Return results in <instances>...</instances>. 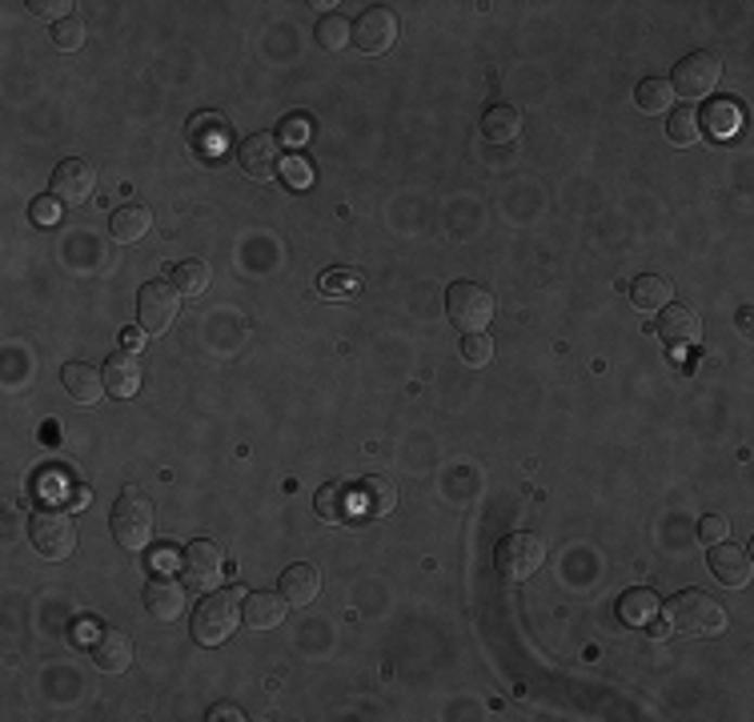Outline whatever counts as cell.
I'll return each mask as SVG.
<instances>
[{
	"mask_svg": "<svg viewBox=\"0 0 754 722\" xmlns=\"http://www.w3.org/2000/svg\"><path fill=\"white\" fill-rule=\"evenodd\" d=\"M53 45L61 49V53L80 49V45H85V21H80V16H68V21L53 25Z\"/></svg>",
	"mask_w": 754,
	"mask_h": 722,
	"instance_id": "obj_33",
	"label": "cell"
},
{
	"mask_svg": "<svg viewBox=\"0 0 754 722\" xmlns=\"http://www.w3.org/2000/svg\"><path fill=\"white\" fill-rule=\"evenodd\" d=\"M209 277H213L209 265L197 262V257L172 265V286H177V293H181V297H201V293L209 289Z\"/></svg>",
	"mask_w": 754,
	"mask_h": 722,
	"instance_id": "obj_28",
	"label": "cell"
},
{
	"mask_svg": "<svg viewBox=\"0 0 754 722\" xmlns=\"http://www.w3.org/2000/svg\"><path fill=\"white\" fill-rule=\"evenodd\" d=\"M354 494H358L361 518H385V514L397 510V490L389 478H382V473H366Z\"/></svg>",
	"mask_w": 754,
	"mask_h": 722,
	"instance_id": "obj_18",
	"label": "cell"
},
{
	"mask_svg": "<svg viewBox=\"0 0 754 722\" xmlns=\"http://www.w3.org/2000/svg\"><path fill=\"white\" fill-rule=\"evenodd\" d=\"M281 137H285L290 144H305V141H309V121H305V117H290L285 125H281Z\"/></svg>",
	"mask_w": 754,
	"mask_h": 722,
	"instance_id": "obj_39",
	"label": "cell"
},
{
	"mask_svg": "<svg viewBox=\"0 0 754 722\" xmlns=\"http://www.w3.org/2000/svg\"><path fill=\"white\" fill-rule=\"evenodd\" d=\"M149 229H153V210L141 205V201H129V205H120V210L113 213V237H117L120 245L141 241Z\"/></svg>",
	"mask_w": 754,
	"mask_h": 722,
	"instance_id": "obj_24",
	"label": "cell"
},
{
	"mask_svg": "<svg viewBox=\"0 0 754 722\" xmlns=\"http://www.w3.org/2000/svg\"><path fill=\"white\" fill-rule=\"evenodd\" d=\"M659 333H662V342H666V345L682 350V345H694L702 338V321H699V314H694L690 305L670 302V305H662Z\"/></svg>",
	"mask_w": 754,
	"mask_h": 722,
	"instance_id": "obj_16",
	"label": "cell"
},
{
	"mask_svg": "<svg viewBox=\"0 0 754 722\" xmlns=\"http://www.w3.org/2000/svg\"><path fill=\"white\" fill-rule=\"evenodd\" d=\"M666 622L678 634H694V638H715L727 631V610L718 606V598L702 591H682L666 603Z\"/></svg>",
	"mask_w": 754,
	"mask_h": 722,
	"instance_id": "obj_1",
	"label": "cell"
},
{
	"mask_svg": "<svg viewBox=\"0 0 754 722\" xmlns=\"http://www.w3.org/2000/svg\"><path fill=\"white\" fill-rule=\"evenodd\" d=\"M97 193V165L85 157H68L53 173V198L61 205H85Z\"/></svg>",
	"mask_w": 754,
	"mask_h": 722,
	"instance_id": "obj_9",
	"label": "cell"
},
{
	"mask_svg": "<svg viewBox=\"0 0 754 722\" xmlns=\"http://www.w3.org/2000/svg\"><path fill=\"white\" fill-rule=\"evenodd\" d=\"M618 618L626 626H647L650 618H659V594L647 591V586H635L618 598Z\"/></svg>",
	"mask_w": 754,
	"mask_h": 722,
	"instance_id": "obj_27",
	"label": "cell"
},
{
	"mask_svg": "<svg viewBox=\"0 0 754 722\" xmlns=\"http://www.w3.org/2000/svg\"><path fill=\"white\" fill-rule=\"evenodd\" d=\"M181 566H186V582L193 591H213L221 582V570H226V550L217 542H189L186 554H181Z\"/></svg>",
	"mask_w": 754,
	"mask_h": 722,
	"instance_id": "obj_11",
	"label": "cell"
},
{
	"mask_svg": "<svg viewBox=\"0 0 754 722\" xmlns=\"http://www.w3.org/2000/svg\"><path fill=\"white\" fill-rule=\"evenodd\" d=\"M314 510H318L321 522L342 525L358 514V494L345 486V482H325V486L314 494Z\"/></svg>",
	"mask_w": 754,
	"mask_h": 722,
	"instance_id": "obj_20",
	"label": "cell"
},
{
	"mask_svg": "<svg viewBox=\"0 0 754 722\" xmlns=\"http://www.w3.org/2000/svg\"><path fill=\"white\" fill-rule=\"evenodd\" d=\"M522 132V113L514 105H490L482 113V137L494 144H510Z\"/></svg>",
	"mask_w": 754,
	"mask_h": 722,
	"instance_id": "obj_25",
	"label": "cell"
},
{
	"mask_svg": "<svg viewBox=\"0 0 754 722\" xmlns=\"http://www.w3.org/2000/svg\"><path fill=\"white\" fill-rule=\"evenodd\" d=\"M28 9L37 16H44V21H56V25H61V21H68V9H73V4H68V0H28Z\"/></svg>",
	"mask_w": 754,
	"mask_h": 722,
	"instance_id": "obj_37",
	"label": "cell"
},
{
	"mask_svg": "<svg viewBox=\"0 0 754 722\" xmlns=\"http://www.w3.org/2000/svg\"><path fill=\"white\" fill-rule=\"evenodd\" d=\"M397 40V16L394 9H385V4H373L366 13L354 21V45H358L361 53H389Z\"/></svg>",
	"mask_w": 754,
	"mask_h": 722,
	"instance_id": "obj_10",
	"label": "cell"
},
{
	"mask_svg": "<svg viewBox=\"0 0 754 722\" xmlns=\"http://www.w3.org/2000/svg\"><path fill=\"white\" fill-rule=\"evenodd\" d=\"M699 125L706 137L730 141V137L742 129V105L739 101H730V97H718V101H711V105L699 113Z\"/></svg>",
	"mask_w": 754,
	"mask_h": 722,
	"instance_id": "obj_23",
	"label": "cell"
},
{
	"mask_svg": "<svg viewBox=\"0 0 754 722\" xmlns=\"http://www.w3.org/2000/svg\"><path fill=\"white\" fill-rule=\"evenodd\" d=\"M494 566H498V574L506 582H526L546 566V542L538 534H526V530L506 534L498 542V550H494Z\"/></svg>",
	"mask_w": 754,
	"mask_h": 722,
	"instance_id": "obj_5",
	"label": "cell"
},
{
	"mask_svg": "<svg viewBox=\"0 0 754 722\" xmlns=\"http://www.w3.org/2000/svg\"><path fill=\"white\" fill-rule=\"evenodd\" d=\"M711 574H715L723 586H730V591L746 586L754 574L751 550H746V546H734V542H715V546H711Z\"/></svg>",
	"mask_w": 754,
	"mask_h": 722,
	"instance_id": "obj_13",
	"label": "cell"
},
{
	"mask_svg": "<svg viewBox=\"0 0 754 722\" xmlns=\"http://www.w3.org/2000/svg\"><path fill=\"white\" fill-rule=\"evenodd\" d=\"M670 297H675V281L670 277H662V274H642L635 277V286H630V302L638 305V309H662V305H670Z\"/></svg>",
	"mask_w": 754,
	"mask_h": 722,
	"instance_id": "obj_26",
	"label": "cell"
},
{
	"mask_svg": "<svg viewBox=\"0 0 754 722\" xmlns=\"http://www.w3.org/2000/svg\"><path fill=\"white\" fill-rule=\"evenodd\" d=\"M61 213H65V205L53 198V193H44V198H37L33 201V210H28V217L37 225H56L61 221Z\"/></svg>",
	"mask_w": 754,
	"mask_h": 722,
	"instance_id": "obj_35",
	"label": "cell"
},
{
	"mask_svg": "<svg viewBox=\"0 0 754 722\" xmlns=\"http://www.w3.org/2000/svg\"><path fill=\"white\" fill-rule=\"evenodd\" d=\"M61 381H65V394L73 397V402H80V406H93V402H101V394H108L105 373L93 369L89 362H68V366L61 369Z\"/></svg>",
	"mask_w": 754,
	"mask_h": 722,
	"instance_id": "obj_17",
	"label": "cell"
},
{
	"mask_svg": "<svg viewBox=\"0 0 754 722\" xmlns=\"http://www.w3.org/2000/svg\"><path fill=\"white\" fill-rule=\"evenodd\" d=\"M285 598L273 591H253L245 594V606H241V622H250L253 631H273L281 626V618H285Z\"/></svg>",
	"mask_w": 754,
	"mask_h": 722,
	"instance_id": "obj_21",
	"label": "cell"
},
{
	"mask_svg": "<svg viewBox=\"0 0 754 722\" xmlns=\"http://www.w3.org/2000/svg\"><path fill=\"white\" fill-rule=\"evenodd\" d=\"M238 161H241V169L250 173L253 181H269V177L278 173V165H281V141L273 137V132H253V137H245V141H241Z\"/></svg>",
	"mask_w": 754,
	"mask_h": 722,
	"instance_id": "obj_12",
	"label": "cell"
},
{
	"mask_svg": "<svg viewBox=\"0 0 754 722\" xmlns=\"http://www.w3.org/2000/svg\"><path fill=\"white\" fill-rule=\"evenodd\" d=\"M635 101L642 113H666V105H675V89H670V80L666 77H647V80H638Z\"/></svg>",
	"mask_w": 754,
	"mask_h": 722,
	"instance_id": "obj_29",
	"label": "cell"
},
{
	"mask_svg": "<svg viewBox=\"0 0 754 722\" xmlns=\"http://www.w3.org/2000/svg\"><path fill=\"white\" fill-rule=\"evenodd\" d=\"M718 77H723V61L715 53H690L670 73V89L690 97V101H699V97H706V92L715 89Z\"/></svg>",
	"mask_w": 754,
	"mask_h": 722,
	"instance_id": "obj_8",
	"label": "cell"
},
{
	"mask_svg": "<svg viewBox=\"0 0 754 722\" xmlns=\"http://www.w3.org/2000/svg\"><path fill=\"white\" fill-rule=\"evenodd\" d=\"M105 390L113 397H137L141 394V381H145V373H141V362L132 354H113L105 362Z\"/></svg>",
	"mask_w": 754,
	"mask_h": 722,
	"instance_id": "obj_22",
	"label": "cell"
},
{
	"mask_svg": "<svg viewBox=\"0 0 754 722\" xmlns=\"http://www.w3.org/2000/svg\"><path fill=\"white\" fill-rule=\"evenodd\" d=\"M145 610L157 618V622H177V618L186 615V586L165 574H157L145 586Z\"/></svg>",
	"mask_w": 754,
	"mask_h": 722,
	"instance_id": "obj_15",
	"label": "cell"
},
{
	"mask_svg": "<svg viewBox=\"0 0 754 722\" xmlns=\"http://www.w3.org/2000/svg\"><path fill=\"white\" fill-rule=\"evenodd\" d=\"M281 173H285V181H290L293 189H305V185H309V177H314V173H309V165H305L302 157L285 161V165H281Z\"/></svg>",
	"mask_w": 754,
	"mask_h": 722,
	"instance_id": "obj_38",
	"label": "cell"
},
{
	"mask_svg": "<svg viewBox=\"0 0 754 722\" xmlns=\"http://www.w3.org/2000/svg\"><path fill=\"white\" fill-rule=\"evenodd\" d=\"M670 141L675 144H694L702 137V125H699V109H690V105H678L675 113H670Z\"/></svg>",
	"mask_w": 754,
	"mask_h": 722,
	"instance_id": "obj_32",
	"label": "cell"
},
{
	"mask_svg": "<svg viewBox=\"0 0 754 722\" xmlns=\"http://www.w3.org/2000/svg\"><path fill=\"white\" fill-rule=\"evenodd\" d=\"M238 622H241L238 591H209L197 603V610H193V638L201 646H217L238 631Z\"/></svg>",
	"mask_w": 754,
	"mask_h": 722,
	"instance_id": "obj_4",
	"label": "cell"
},
{
	"mask_svg": "<svg viewBox=\"0 0 754 722\" xmlns=\"http://www.w3.org/2000/svg\"><path fill=\"white\" fill-rule=\"evenodd\" d=\"M153 525H157V510L141 490H125L113 506V539L125 550H145L153 542Z\"/></svg>",
	"mask_w": 754,
	"mask_h": 722,
	"instance_id": "obj_3",
	"label": "cell"
},
{
	"mask_svg": "<svg viewBox=\"0 0 754 722\" xmlns=\"http://www.w3.org/2000/svg\"><path fill=\"white\" fill-rule=\"evenodd\" d=\"M181 314V293L172 281H149L141 286V297H137V317H141V329L145 333H169L172 321Z\"/></svg>",
	"mask_w": 754,
	"mask_h": 722,
	"instance_id": "obj_7",
	"label": "cell"
},
{
	"mask_svg": "<svg viewBox=\"0 0 754 722\" xmlns=\"http://www.w3.org/2000/svg\"><path fill=\"white\" fill-rule=\"evenodd\" d=\"M209 719H241V710L238 707H213Z\"/></svg>",
	"mask_w": 754,
	"mask_h": 722,
	"instance_id": "obj_40",
	"label": "cell"
},
{
	"mask_svg": "<svg viewBox=\"0 0 754 722\" xmlns=\"http://www.w3.org/2000/svg\"><path fill=\"white\" fill-rule=\"evenodd\" d=\"M89 650H93V662L105 674H125L132 667V638L120 626H101Z\"/></svg>",
	"mask_w": 754,
	"mask_h": 722,
	"instance_id": "obj_14",
	"label": "cell"
},
{
	"mask_svg": "<svg viewBox=\"0 0 754 722\" xmlns=\"http://www.w3.org/2000/svg\"><path fill=\"white\" fill-rule=\"evenodd\" d=\"M321 297H330V302H349V297H358L361 293V277L354 269H325L318 281Z\"/></svg>",
	"mask_w": 754,
	"mask_h": 722,
	"instance_id": "obj_30",
	"label": "cell"
},
{
	"mask_svg": "<svg viewBox=\"0 0 754 722\" xmlns=\"http://www.w3.org/2000/svg\"><path fill=\"white\" fill-rule=\"evenodd\" d=\"M462 357L477 369L490 366V362H494V342L486 338V333H465V338H462Z\"/></svg>",
	"mask_w": 754,
	"mask_h": 722,
	"instance_id": "obj_34",
	"label": "cell"
},
{
	"mask_svg": "<svg viewBox=\"0 0 754 722\" xmlns=\"http://www.w3.org/2000/svg\"><path fill=\"white\" fill-rule=\"evenodd\" d=\"M699 539L706 542V546L727 542L730 539V522H727V518H718V514H706V518L699 522Z\"/></svg>",
	"mask_w": 754,
	"mask_h": 722,
	"instance_id": "obj_36",
	"label": "cell"
},
{
	"mask_svg": "<svg viewBox=\"0 0 754 722\" xmlns=\"http://www.w3.org/2000/svg\"><path fill=\"white\" fill-rule=\"evenodd\" d=\"M647 626H650V638H666V634H670V622H654V618H650Z\"/></svg>",
	"mask_w": 754,
	"mask_h": 722,
	"instance_id": "obj_41",
	"label": "cell"
},
{
	"mask_svg": "<svg viewBox=\"0 0 754 722\" xmlns=\"http://www.w3.org/2000/svg\"><path fill=\"white\" fill-rule=\"evenodd\" d=\"M172 566V550H161V558H157V570H169Z\"/></svg>",
	"mask_w": 754,
	"mask_h": 722,
	"instance_id": "obj_42",
	"label": "cell"
},
{
	"mask_svg": "<svg viewBox=\"0 0 754 722\" xmlns=\"http://www.w3.org/2000/svg\"><path fill=\"white\" fill-rule=\"evenodd\" d=\"M349 37H354V25H349L345 16L325 13L318 21V45H321V49H330V53H342L345 45H349Z\"/></svg>",
	"mask_w": 754,
	"mask_h": 722,
	"instance_id": "obj_31",
	"label": "cell"
},
{
	"mask_svg": "<svg viewBox=\"0 0 754 722\" xmlns=\"http://www.w3.org/2000/svg\"><path fill=\"white\" fill-rule=\"evenodd\" d=\"M28 542H33V550L40 558H68V554L77 550V522H73V514L56 510V506H40L33 518H28Z\"/></svg>",
	"mask_w": 754,
	"mask_h": 722,
	"instance_id": "obj_2",
	"label": "cell"
},
{
	"mask_svg": "<svg viewBox=\"0 0 754 722\" xmlns=\"http://www.w3.org/2000/svg\"><path fill=\"white\" fill-rule=\"evenodd\" d=\"M446 314L462 333H482L494 321V293L477 281H453L446 289Z\"/></svg>",
	"mask_w": 754,
	"mask_h": 722,
	"instance_id": "obj_6",
	"label": "cell"
},
{
	"mask_svg": "<svg viewBox=\"0 0 754 722\" xmlns=\"http://www.w3.org/2000/svg\"><path fill=\"white\" fill-rule=\"evenodd\" d=\"M321 594V570L309 562H293L281 570V598L290 606H309Z\"/></svg>",
	"mask_w": 754,
	"mask_h": 722,
	"instance_id": "obj_19",
	"label": "cell"
}]
</instances>
